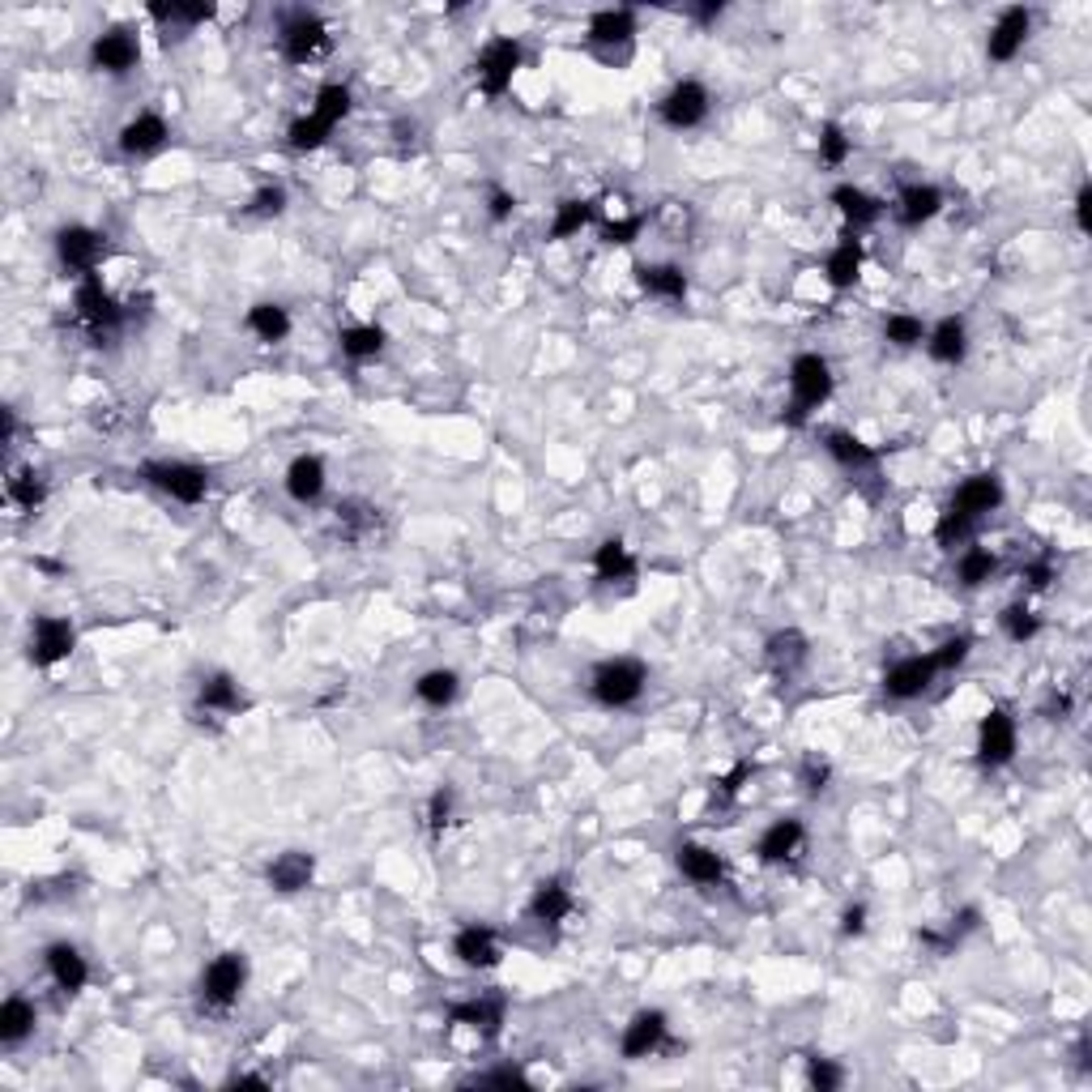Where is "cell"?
Instances as JSON below:
<instances>
[{
	"mask_svg": "<svg viewBox=\"0 0 1092 1092\" xmlns=\"http://www.w3.org/2000/svg\"><path fill=\"white\" fill-rule=\"evenodd\" d=\"M832 206H837L854 227H871L875 218H879V201L875 197H866L862 188H854V184H841V188H832Z\"/></svg>",
	"mask_w": 1092,
	"mask_h": 1092,
	"instance_id": "obj_31",
	"label": "cell"
},
{
	"mask_svg": "<svg viewBox=\"0 0 1092 1092\" xmlns=\"http://www.w3.org/2000/svg\"><path fill=\"white\" fill-rule=\"evenodd\" d=\"M747 777H751V764H734V773H730V777H722L718 786H722V794H726V798H734V794L743 790V781H747Z\"/></svg>",
	"mask_w": 1092,
	"mask_h": 1092,
	"instance_id": "obj_60",
	"label": "cell"
},
{
	"mask_svg": "<svg viewBox=\"0 0 1092 1092\" xmlns=\"http://www.w3.org/2000/svg\"><path fill=\"white\" fill-rule=\"evenodd\" d=\"M636 282L645 286L649 295H662V299H683L687 295V278L679 265H636Z\"/></svg>",
	"mask_w": 1092,
	"mask_h": 1092,
	"instance_id": "obj_28",
	"label": "cell"
},
{
	"mask_svg": "<svg viewBox=\"0 0 1092 1092\" xmlns=\"http://www.w3.org/2000/svg\"><path fill=\"white\" fill-rule=\"evenodd\" d=\"M158 22H179V26H197V22H206L214 9L210 5H154L150 9Z\"/></svg>",
	"mask_w": 1092,
	"mask_h": 1092,
	"instance_id": "obj_50",
	"label": "cell"
},
{
	"mask_svg": "<svg viewBox=\"0 0 1092 1092\" xmlns=\"http://www.w3.org/2000/svg\"><path fill=\"white\" fill-rule=\"evenodd\" d=\"M590 687H594V695L606 704V709H623V704L640 700V691H645V666L631 662V658L606 662V666H598Z\"/></svg>",
	"mask_w": 1092,
	"mask_h": 1092,
	"instance_id": "obj_2",
	"label": "cell"
},
{
	"mask_svg": "<svg viewBox=\"0 0 1092 1092\" xmlns=\"http://www.w3.org/2000/svg\"><path fill=\"white\" fill-rule=\"evenodd\" d=\"M679 871L691 879V883H718L722 879V858L704 845H683L679 850Z\"/></svg>",
	"mask_w": 1092,
	"mask_h": 1092,
	"instance_id": "obj_35",
	"label": "cell"
},
{
	"mask_svg": "<svg viewBox=\"0 0 1092 1092\" xmlns=\"http://www.w3.org/2000/svg\"><path fill=\"white\" fill-rule=\"evenodd\" d=\"M802 823L798 819H777L773 828L759 837V845H755V854H759V862H790L798 850H802Z\"/></svg>",
	"mask_w": 1092,
	"mask_h": 1092,
	"instance_id": "obj_18",
	"label": "cell"
},
{
	"mask_svg": "<svg viewBox=\"0 0 1092 1092\" xmlns=\"http://www.w3.org/2000/svg\"><path fill=\"white\" fill-rule=\"evenodd\" d=\"M457 675L453 670H427L419 683H414V691H419V700L423 704H431V709H444V704H453L457 700Z\"/></svg>",
	"mask_w": 1092,
	"mask_h": 1092,
	"instance_id": "obj_38",
	"label": "cell"
},
{
	"mask_svg": "<svg viewBox=\"0 0 1092 1092\" xmlns=\"http://www.w3.org/2000/svg\"><path fill=\"white\" fill-rule=\"evenodd\" d=\"M512 210H517V197L504 192V188H491V218L504 222V218H512Z\"/></svg>",
	"mask_w": 1092,
	"mask_h": 1092,
	"instance_id": "obj_58",
	"label": "cell"
},
{
	"mask_svg": "<svg viewBox=\"0 0 1092 1092\" xmlns=\"http://www.w3.org/2000/svg\"><path fill=\"white\" fill-rule=\"evenodd\" d=\"M790 389H794V406H790V423H802L811 410H819L832 393V367L819 355H798L790 363Z\"/></svg>",
	"mask_w": 1092,
	"mask_h": 1092,
	"instance_id": "obj_1",
	"label": "cell"
},
{
	"mask_svg": "<svg viewBox=\"0 0 1092 1092\" xmlns=\"http://www.w3.org/2000/svg\"><path fill=\"white\" fill-rule=\"evenodd\" d=\"M858 270H862V243L858 239H845V243H837V252L828 256V282L837 286V291H845V286H854L858 282Z\"/></svg>",
	"mask_w": 1092,
	"mask_h": 1092,
	"instance_id": "obj_30",
	"label": "cell"
},
{
	"mask_svg": "<svg viewBox=\"0 0 1092 1092\" xmlns=\"http://www.w3.org/2000/svg\"><path fill=\"white\" fill-rule=\"evenodd\" d=\"M376 526H380V512H376L371 504H363V499H346V504L338 508V530H342V538H350V542L367 538Z\"/></svg>",
	"mask_w": 1092,
	"mask_h": 1092,
	"instance_id": "obj_36",
	"label": "cell"
},
{
	"mask_svg": "<svg viewBox=\"0 0 1092 1092\" xmlns=\"http://www.w3.org/2000/svg\"><path fill=\"white\" fill-rule=\"evenodd\" d=\"M163 142H167V120L154 115V111L128 120L124 133H120V150H124V154H154Z\"/></svg>",
	"mask_w": 1092,
	"mask_h": 1092,
	"instance_id": "obj_19",
	"label": "cell"
},
{
	"mask_svg": "<svg viewBox=\"0 0 1092 1092\" xmlns=\"http://www.w3.org/2000/svg\"><path fill=\"white\" fill-rule=\"evenodd\" d=\"M78 316L103 338V334H111L120 320H124V307H120V303L111 299V291L90 274V278H82V286H78Z\"/></svg>",
	"mask_w": 1092,
	"mask_h": 1092,
	"instance_id": "obj_8",
	"label": "cell"
},
{
	"mask_svg": "<svg viewBox=\"0 0 1092 1092\" xmlns=\"http://www.w3.org/2000/svg\"><path fill=\"white\" fill-rule=\"evenodd\" d=\"M231 1088H270L261 1075H239V1079H231Z\"/></svg>",
	"mask_w": 1092,
	"mask_h": 1092,
	"instance_id": "obj_63",
	"label": "cell"
},
{
	"mask_svg": "<svg viewBox=\"0 0 1092 1092\" xmlns=\"http://www.w3.org/2000/svg\"><path fill=\"white\" fill-rule=\"evenodd\" d=\"M704 115H709V90H704L700 82H679L662 99V120L670 128H695Z\"/></svg>",
	"mask_w": 1092,
	"mask_h": 1092,
	"instance_id": "obj_12",
	"label": "cell"
},
{
	"mask_svg": "<svg viewBox=\"0 0 1092 1092\" xmlns=\"http://www.w3.org/2000/svg\"><path fill=\"white\" fill-rule=\"evenodd\" d=\"M973 530H978V521H969V517H960V512H943V521H939V542L943 547H960V542H969L973 538Z\"/></svg>",
	"mask_w": 1092,
	"mask_h": 1092,
	"instance_id": "obj_49",
	"label": "cell"
},
{
	"mask_svg": "<svg viewBox=\"0 0 1092 1092\" xmlns=\"http://www.w3.org/2000/svg\"><path fill=\"white\" fill-rule=\"evenodd\" d=\"M282 51L291 64H307L316 56L329 51V35H325V22L312 18V14H299L282 26Z\"/></svg>",
	"mask_w": 1092,
	"mask_h": 1092,
	"instance_id": "obj_7",
	"label": "cell"
},
{
	"mask_svg": "<svg viewBox=\"0 0 1092 1092\" xmlns=\"http://www.w3.org/2000/svg\"><path fill=\"white\" fill-rule=\"evenodd\" d=\"M312 875H316L312 854L291 850V854L274 858V866H270V887H274V892H303V887L312 883Z\"/></svg>",
	"mask_w": 1092,
	"mask_h": 1092,
	"instance_id": "obj_21",
	"label": "cell"
},
{
	"mask_svg": "<svg viewBox=\"0 0 1092 1092\" xmlns=\"http://www.w3.org/2000/svg\"><path fill=\"white\" fill-rule=\"evenodd\" d=\"M939 206H943L939 188H930V184H909V188L901 192V201H896V214H901L905 227H922V222H930V218L939 214Z\"/></svg>",
	"mask_w": 1092,
	"mask_h": 1092,
	"instance_id": "obj_24",
	"label": "cell"
},
{
	"mask_svg": "<svg viewBox=\"0 0 1092 1092\" xmlns=\"http://www.w3.org/2000/svg\"><path fill=\"white\" fill-rule=\"evenodd\" d=\"M517 69H521V43L517 39H495L478 56V82H483L487 94H504Z\"/></svg>",
	"mask_w": 1092,
	"mask_h": 1092,
	"instance_id": "obj_9",
	"label": "cell"
},
{
	"mask_svg": "<svg viewBox=\"0 0 1092 1092\" xmlns=\"http://www.w3.org/2000/svg\"><path fill=\"white\" fill-rule=\"evenodd\" d=\"M819 158H823L828 167H841V163L850 158V137H845L841 124H823V133H819Z\"/></svg>",
	"mask_w": 1092,
	"mask_h": 1092,
	"instance_id": "obj_48",
	"label": "cell"
},
{
	"mask_svg": "<svg viewBox=\"0 0 1092 1092\" xmlns=\"http://www.w3.org/2000/svg\"><path fill=\"white\" fill-rule=\"evenodd\" d=\"M146 478L158 491H167L171 499H179V504H197L210 491V474L201 466H188V462H150Z\"/></svg>",
	"mask_w": 1092,
	"mask_h": 1092,
	"instance_id": "obj_3",
	"label": "cell"
},
{
	"mask_svg": "<svg viewBox=\"0 0 1092 1092\" xmlns=\"http://www.w3.org/2000/svg\"><path fill=\"white\" fill-rule=\"evenodd\" d=\"M935 670H939L935 658H905V662H896V666L887 670L883 691H887L892 700H914V695H922V691L930 687Z\"/></svg>",
	"mask_w": 1092,
	"mask_h": 1092,
	"instance_id": "obj_14",
	"label": "cell"
},
{
	"mask_svg": "<svg viewBox=\"0 0 1092 1092\" xmlns=\"http://www.w3.org/2000/svg\"><path fill=\"white\" fill-rule=\"evenodd\" d=\"M243 982H248L243 956H239V951H227V956H218L214 965L206 969V978H201V994H206L210 1007H231V1003L239 999Z\"/></svg>",
	"mask_w": 1092,
	"mask_h": 1092,
	"instance_id": "obj_6",
	"label": "cell"
},
{
	"mask_svg": "<svg viewBox=\"0 0 1092 1092\" xmlns=\"http://www.w3.org/2000/svg\"><path fill=\"white\" fill-rule=\"evenodd\" d=\"M594 568H598L602 581H627V576H636V559H631V551H627L619 538H606V542L598 547Z\"/></svg>",
	"mask_w": 1092,
	"mask_h": 1092,
	"instance_id": "obj_33",
	"label": "cell"
},
{
	"mask_svg": "<svg viewBox=\"0 0 1092 1092\" xmlns=\"http://www.w3.org/2000/svg\"><path fill=\"white\" fill-rule=\"evenodd\" d=\"M350 111V90L342 86V82H329V86H320V94H316V107H312V115L316 120H325L329 128L342 120Z\"/></svg>",
	"mask_w": 1092,
	"mask_h": 1092,
	"instance_id": "obj_42",
	"label": "cell"
},
{
	"mask_svg": "<svg viewBox=\"0 0 1092 1092\" xmlns=\"http://www.w3.org/2000/svg\"><path fill=\"white\" fill-rule=\"evenodd\" d=\"M9 499L18 504V508H39L43 499H47V483L35 474V470H22V474H14L9 478Z\"/></svg>",
	"mask_w": 1092,
	"mask_h": 1092,
	"instance_id": "obj_44",
	"label": "cell"
},
{
	"mask_svg": "<svg viewBox=\"0 0 1092 1092\" xmlns=\"http://www.w3.org/2000/svg\"><path fill=\"white\" fill-rule=\"evenodd\" d=\"M823 448H828V453L837 457L845 470H866V466H875V448L862 444V440L850 435V431H828V435H823Z\"/></svg>",
	"mask_w": 1092,
	"mask_h": 1092,
	"instance_id": "obj_27",
	"label": "cell"
},
{
	"mask_svg": "<svg viewBox=\"0 0 1092 1092\" xmlns=\"http://www.w3.org/2000/svg\"><path fill=\"white\" fill-rule=\"evenodd\" d=\"M640 227H645L640 218H619V222L602 227V239H606V243H631V239L640 235Z\"/></svg>",
	"mask_w": 1092,
	"mask_h": 1092,
	"instance_id": "obj_55",
	"label": "cell"
},
{
	"mask_svg": "<svg viewBox=\"0 0 1092 1092\" xmlns=\"http://www.w3.org/2000/svg\"><path fill=\"white\" fill-rule=\"evenodd\" d=\"M994 568H999L994 551H986V547H969L965 555H960V581H965L969 590H978V585H986L990 576H994Z\"/></svg>",
	"mask_w": 1092,
	"mask_h": 1092,
	"instance_id": "obj_41",
	"label": "cell"
},
{
	"mask_svg": "<svg viewBox=\"0 0 1092 1092\" xmlns=\"http://www.w3.org/2000/svg\"><path fill=\"white\" fill-rule=\"evenodd\" d=\"M201 709H218V713H235L243 709V695H239V683L231 675H214L201 683Z\"/></svg>",
	"mask_w": 1092,
	"mask_h": 1092,
	"instance_id": "obj_39",
	"label": "cell"
},
{
	"mask_svg": "<svg viewBox=\"0 0 1092 1092\" xmlns=\"http://www.w3.org/2000/svg\"><path fill=\"white\" fill-rule=\"evenodd\" d=\"M47 969H51V978H56V986L60 990H69V994H78L82 986H86V960L78 956V947H69V943H51L47 947Z\"/></svg>",
	"mask_w": 1092,
	"mask_h": 1092,
	"instance_id": "obj_20",
	"label": "cell"
},
{
	"mask_svg": "<svg viewBox=\"0 0 1092 1092\" xmlns=\"http://www.w3.org/2000/svg\"><path fill=\"white\" fill-rule=\"evenodd\" d=\"M453 951H457V960L466 969H495L499 965V939L487 930V926H466L462 935H457V943H453Z\"/></svg>",
	"mask_w": 1092,
	"mask_h": 1092,
	"instance_id": "obj_16",
	"label": "cell"
},
{
	"mask_svg": "<svg viewBox=\"0 0 1092 1092\" xmlns=\"http://www.w3.org/2000/svg\"><path fill=\"white\" fill-rule=\"evenodd\" d=\"M662 1037H666V1015L662 1011H640L623 1029V1054L627 1058H645V1054H654L662 1046Z\"/></svg>",
	"mask_w": 1092,
	"mask_h": 1092,
	"instance_id": "obj_17",
	"label": "cell"
},
{
	"mask_svg": "<svg viewBox=\"0 0 1092 1092\" xmlns=\"http://www.w3.org/2000/svg\"><path fill=\"white\" fill-rule=\"evenodd\" d=\"M883 338H887L892 346H918V342L926 338V325H922L918 316L896 312V316H887V320H883Z\"/></svg>",
	"mask_w": 1092,
	"mask_h": 1092,
	"instance_id": "obj_43",
	"label": "cell"
},
{
	"mask_svg": "<svg viewBox=\"0 0 1092 1092\" xmlns=\"http://www.w3.org/2000/svg\"><path fill=\"white\" fill-rule=\"evenodd\" d=\"M530 914H534L538 922H547V926L563 922V918L572 914V896H568V887H563L559 879L542 883V887L534 892V901H530Z\"/></svg>",
	"mask_w": 1092,
	"mask_h": 1092,
	"instance_id": "obj_29",
	"label": "cell"
},
{
	"mask_svg": "<svg viewBox=\"0 0 1092 1092\" xmlns=\"http://www.w3.org/2000/svg\"><path fill=\"white\" fill-rule=\"evenodd\" d=\"M1037 627H1042V619H1037L1029 606H1007V611H1003V631L1015 640V645H1024V640H1033V636H1037Z\"/></svg>",
	"mask_w": 1092,
	"mask_h": 1092,
	"instance_id": "obj_47",
	"label": "cell"
},
{
	"mask_svg": "<svg viewBox=\"0 0 1092 1092\" xmlns=\"http://www.w3.org/2000/svg\"><path fill=\"white\" fill-rule=\"evenodd\" d=\"M329 133H334V128H329L325 120L303 115V120H295V124H291V133H286V137H291V150H316V146L325 142Z\"/></svg>",
	"mask_w": 1092,
	"mask_h": 1092,
	"instance_id": "obj_46",
	"label": "cell"
},
{
	"mask_svg": "<svg viewBox=\"0 0 1092 1092\" xmlns=\"http://www.w3.org/2000/svg\"><path fill=\"white\" fill-rule=\"evenodd\" d=\"M282 206H286V192H282V188H261V192L252 197L248 210L261 214V218H270V214H282Z\"/></svg>",
	"mask_w": 1092,
	"mask_h": 1092,
	"instance_id": "obj_54",
	"label": "cell"
},
{
	"mask_svg": "<svg viewBox=\"0 0 1092 1092\" xmlns=\"http://www.w3.org/2000/svg\"><path fill=\"white\" fill-rule=\"evenodd\" d=\"M1088 206H1092V192L1079 188V201H1075V218H1079V231H1088Z\"/></svg>",
	"mask_w": 1092,
	"mask_h": 1092,
	"instance_id": "obj_62",
	"label": "cell"
},
{
	"mask_svg": "<svg viewBox=\"0 0 1092 1092\" xmlns=\"http://www.w3.org/2000/svg\"><path fill=\"white\" fill-rule=\"evenodd\" d=\"M978 755H982V764H990V768H999V764H1007V759L1015 755V722H1011L1003 709H990V713L982 718Z\"/></svg>",
	"mask_w": 1092,
	"mask_h": 1092,
	"instance_id": "obj_13",
	"label": "cell"
},
{
	"mask_svg": "<svg viewBox=\"0 0 1092 1092\" xmlns=\"http://www.w3.org/2000/svg\"><path fill=\"white\" fill-rule=\"evenodd\" d=\"M1029 26H1033V18H1029V9H1007L999 22H994V30H990V43H986V51H990V60H1011L1020 47H1024V39H1029Z\"/></svg>",
	"mask_w": 1092,
	"mask_h": 1092,
	"instance_id": "obj_15",
	"label": "cell"
},
{
	"mask_svg": "<svg viewBox=\"0 0 1092 1092\" xmlns=\"http://www.w3.org/2000/svg\"><path fill=\"white\" fill-rule=\"evenodd\" d=\"M427 815H431V828H444V823H448V815H453V790H435V794H431V807H427Z\"/></svg>",
	"mask_w": 1092,
	"mask_h": 1092,
	"instance_id": "obj_56",
	"label": "cell"
},
{
	"mask_svg": "<svg viewBox=\"0 0 1092 1092\" xmlns=\"http://www.w3.org/2000/svg\"><path fill=\"white\" fill-rule=\"evenodd\" d=\"M73 645H78V631H73L69 619H56V615L35 619V636H30V658H35V666H56V662H64V658L73 654Z\"/></svg>",
	"mask_w": 1092,
	"mask_h": 1092,
	"instance_id": "obj_5",
	"label": "cell"
},
{
	"mask_svg": "<svg viewBox=\"0 0 1092 1092\" xmlns=\"http://www.w3.org/2000/svg\"><path fill=\"white\" fill-rule=\"evenodd\" d=\"M590 218H594V206H590V201H563L559 214H555V222H551V239H568V235H576Z\"/></svg>",
	"mask_w": 1092,
	"mask_h": 1092,
	"instance_id": "obj_45",
	"label": "cell"
},
{
	"mask_svg": "<svg viewBox=\"0 0 1092 1092\" xmlns=\"http://www.w3.org/2000/svg\"><path fill=\"white\" fill-rule=\"evenodd\" d=\"M448 1020H453V1024H470V1029L495 1037L499 1024H504V999H470V1003H457L453 1011H448Z\"/></svg>",
	"mask_w": 1092,
	"mask_h": 1092,
	"instance_id": "obj_23",
	"label": "cell"
},
{
	"mask_svg": "<svg viewBox=\"0 0 1092 1092\" xmlns=\"http://www.w3.org/2000/svg\"><path fill=\"white\" fill-rule=\"evenodd\" d=\"M807 1079H811L819 1092H832V1088H841L845 1071H841L837 1063H832V1058H815V1063H811V1071H807Z\"/></svg>",
	"mask_w": 1092,
	"mask_h": 1092,
	"instance_id": "obj_51",
	"label": "cell"
},
{
	"mask_svg": "<svg viewBox=\"0 0 1092 1092\" xmlns=\"http://www.w3.org/2000/svg\"><path fill=\"white\" fill-rule=\"evenodd\" d=\"M1024 581H1029L1033 590H1046V585L1054 581V568H1050V559H1037V563H1029V568H1024Z\"/></svg>",
	"mask_w": 1092,
	"mask_h": 1092,
	"instance_id": "obj_59",
	"label": "cell"
},
{
	"mask_svg": "<svg viewBox=\"0 0 1092 1092\" xmlns=\"http://www.w3.org/2000/svg\"><path fill=\"white\" fill-rule=\"evenodd\" d=\"M30 1033H35V1007L26 999H9L5 1007H0V1042L18 1046Z\"/></svg>",
	"mask_w": 1092,
	"mask_h": 1092,
	"instance_id": "obj_34",
	"label": "cell"
},
{
	"mask_svg": "<svg viewBox=\"0 0 1092 1092\" xmlns=\"http://www.w3.org/2000/svg\"><path fill=\"white\" fill-rule=\"evenodd\" d=\"M965 350H969V329H965V320H960V316L939 320L935 334H930V355H935L939 363H960V359H965Z\"/></svg>",
	"mask_w": 1092,
	"mask_h": 1092,
	"instance_id": "obj_25",
	"label": "cell"
},
{
	"mask_svg": "<svg viewBox=\"0 0 1092 1092\" xmlns=\"http://www.w3.org/2000/svg\"><path fill=\"white\" fill-rule=\"evenodd\" d=\"M342 355L346 359H376L384 350V329L380 325H355V329H342Z\"/></svg>",
	"mask_w": 1092,
	"mask_h": 1092,
	"instance_id": "obj_40",
	"label": "cell"
},
{
	"mask_svg": "<svg viewBox=\"0 0 1092 1092\" xmlns=\"http://www.w3.org/2000/svg\"><path fill=\"white\" fill-rule=\"evenodd\" d=\"M969 649H973V640H969V636H956V640H947V645H943L939 654H930V658H935L939 670H951V666H960V662L969 658Z\"/></svg>",
	"mask_w": 1092,
	"mask_h": 1092,
	"instance_id": "obj_52",
	"label": "cell"
},
{
	"mask_svg": "<svg viewBox=\"0 0 1092 1092\" xmlns=\"http://www.w3.org/2000/svg\"><path fill=\"white\" fill-rule=\"evenodd\" d=\"M286 491L299 504L320 499V491H325V462H320V457H295L291 470H286Z\"/></svg>",
	"mask_w": 1092,
	"mask_h": 1092,
	"instance_id": "obj_22",
	"label": "cell"
},
{
	"mask_svg": "<svg viewBox=\"0 0 1092 1092\" xmlns=\"http://www.w3.org/2000/svg\"><path fill=\"white\" fill-rule=\"evenodd\" d=\"M631 35H636V18L627 9H602L590 22V39L594 43H627Z\"/></svg>",
	"mask_w": 1092,
	"mask_h": 1092,
	"instance_id": "obj_37",
	"label": "cell"
},
{
	"mask_svg": "<svg viewBox=\"0 0 1092 1092\" xmlns=\"http://www.w3.org/2000/svg\"><path fill=\"white\" fill-rule=\"evenodd\" d=\"M841 930H845V935H862V930H866V909H862V905L845 909V918H841Z\"/></svg>",
	"mask_w": 1092,
	"mask_h": 1092,
	"instance_id": "obj_61",
	"label": "cell"
},
{
	"mask_svg": "<svg viewBox=\"0 0 1092 1092\" xmlns=\"http://www.w3.org/2000/svg\"><path fill=\"white\" fill-rule=\"evenodd\" d=\"M248 329L261 338V342H282V338L291 334V316H286V307H278V303H256V307L248 312Z\"/></svg>",
	"mask_w": 1092,
	"mask_h": 1092,
	"instance_id": "obj_32",
	"label": "cell"
},
{
	"mask_svg": "<svg viewBox=\"0 0 1092 1092\" xmlns=\"http://www.w3.org/2000/svg\"><path fill=\"white\" fill-rule=\"evenodd\" d=\"M807 662V636L802 631H777L773 640H768V666H773L777 675H790V670H798Z\"/></svg>",
	"mask_w": 1092,
	"mask_h": 1092,
	"instance_id": "obj_26",
	"label": "cell"
},
{
	"mask_svg": "<svg viewBox=\"0 0 1092 1092\" xmlns=\"http://www.w3.org/2000/svg\"><path fill=\"white\" fill-rule=\"evenodd\" d=\"M56 252H60V265H64V270L90 278V274L99 270V261H103L107 243H103V235L90 231V227H64V231L56 235Z\"/></svg>",
	"mask_w": 1092,
	"mask_h": 1092,
	"instance_id": "obj_4",
	"label": "cell"
},
{
	"mask_svg": "<svg viewBox=\"0 0 1092 1092\" xmlns=\"http://www.w3.org/2000/svg\"><path fill=\"white\" fill-rule=\"evenodd\" d=\"M142 60V47H137V39L128 35V30H107V35H99L94 39V47H90V64L99 73H128L133 64Z\"/></svg>",
	"mask_w": 1092,
	"mask_h": 1092,
	"instance_id": "obj_10",
	"label": "cell"
},
{
	"mask_svg": "<svg viewBox=\"0 0 1092 1092\" xmlns=\"http://www.w3.org/2000/svg\"><path fill=\"white\" fill-rule=\"evenodd\" d=\"M999 504H1003V487H999L994 474L965 478L956 487V495H951V512H960V517H969V521H982L986 512H994Z\"/></svg>",
	"mask_w": 1092,
	"mask_h": 1092,
	"instance_id": "obj_11",
	"label": "cell"
},
{
	"mask_svg": "<svg viewBox=\"0 0 1092 1092\" xmlns=\"http://www.w3.org/2000/svg\"><path fill=\"white\" fill-rule=\"evenodd\" d=\"M828 777H832L828 759H819V755H807V759H802V786H807L811 794H819V790L828 786Z\"/></svg>",
	"mask_w": 1092,
	"mask_h": 1092,
	"instance_id": "obj_53",
	"label": "cell"
},
{
	"mask_svg": "<svg viewBox=\"0 0 1092 1092\" xmlns=\"http://www.w3.org/2000/svg\"><path fill=\"white\" fill-rule=\"evenodd\" d=\"M478 1084H504V1088H530V1079L517 1071V1067H499V1071H487L478 1075Z\"/></svg>",
	"mask_w": 1092,
	"mask_h": 1092,
	"instance_id": "obj_57",
	"label": "cell"
}]
</instances>
